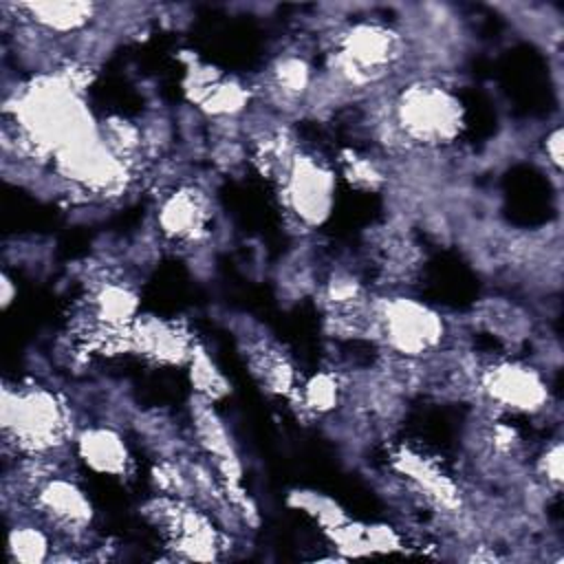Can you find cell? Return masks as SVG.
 <instances>
[{
	"mask_svg": "<svg viewBox=\"0 0 564 564\" xmlns=\"http://www.w3.org/2000/svg\"><path fill=\"white\" fill-rule=\"evenodd\" d=\"M546 154H549L551 163L560 170V165H562V130L560 128H555L546 137Z\"/></svg>",
	"mask_w": 564,
	"mask_h": 564,
	"instance_id": "cell-16",
	"label": "cell"
},
{
	"mask_svg": "<svg viewBox=\"0 0 564 564\" xmlns=\"http://www.w3.org/2000/svg\"><path fill=\"white\" fill-rule=\"evenodd\" d=\"M209 220V200L196 187H178L167 194L159 207V229L176 242H194L205 234Z\"/></svg>",
	"mask_w": 564,
	"mask_h": 564,
	"instance_id": "cell-7",
	"label": "cell"
},
{
	"mask_svg": "<svg viewBox=\"0 0 564 564\" xmlns=\"http://www.w3.org/2000/svg\"><path fill=\"white\" fill-rule=\"evenodd\" d=\"M278 181L284 209L300 227H319L330 216L335 205V172L324 161L295 150Z\"/></svg>",
	"mask_w": 564,
	"mask_h": 564,
	"instance_id": "cell-4",
	"label": "cell"
},
{
	"mask_svg": "<svg viewBox=\"0 0 564 564\" xmlns=\"http://www.w3.org/2000/svg\"><path fill=\"white\" fill-rule=\"evenodd\" d=\"M388 121L401 141L441 148L460 134L465 108L452 88L436 82H412L392 101Z\"/></svg>",
	"mask_w": 564,
	"mask_h": 564,
	"instance_id": "cell-2",
	"label": "cell"
},
{
	"mask_svg": "<svg viewBox=\"0 0 564 564\" xmlns=\"http://www.w3.org/2000/svg\"><path fill=\"white\" fill-rule=\"evenodd\" d=\"M249 359V368L253 372V377L258 379V383L278 397H293L300 381H297V372L291 364V359L273 344L267 341H256L249 346L247 352Z\"/></svg>",
	"mask_w": 564,
	"mask_h": 564,
	"instance_id": "cell-10",
	"label": "cell"
},
{
	"mask_svg": "<svg viewBox=\"0 0 564 564\" xmlns=\"http://www.w3.org/2000/svg\"><path fill=\"white\" fill-rule=\"evenodd\" d=\"M476 388L500 410L535 414L549 403V388L540 370L520 361H494L476 372Z\"/></svg>",
	"mask_w": 564,
	"mask_h": 564,
	"instance_id": "cell-5",
	"label": "cell"
},
{
	"mask_svg": "<svg viewBox=\"0 0 564 564\" xmlns=\"http://www.w3.org/2000/svg\"><path fill=\"white\" fill-rule=\"evenodd\" d=\"M187 368H189V381L194 388V394L216 403L220 399H225L229 394V381L227 377L218 370V366L214 364V359L207 355V350L198 344H194V350L187 359Z\"/></svg>",
	"mask_w": 564,
	"mask_h": 564,
	"instance_id": "cell-11",
	"label": "cell"
},
{
	"mask_svg": "<svg viewBox=\"0 0 564 564\" xmlns=\"http://www.w3.org/2000/svg\"><path fill=\"white\" fill-rule=\"evenodd\" d=\"M344 174L346 178L357 187V189H366V192H375L386 183V174L381 172V167L368 159V156H359L350 150L344 152Z\"/></svg>",
	"mask_w": 564,
	"mask_h": 564,
	"instance_id": "cell-14",
	"label": "cell"
},
{
	"mask_svg": "<svg viewBox=\"0 0 564 564\" xmlns=\"http://www.w3.org/2000/svg\"><path fill=\"white\" fill-rule=\"evenodd\" d=\"M13 295H15V289H13L11 278H9V273H2V278H0V300H2V308H7V306L13 302Z\"/></svg>",
	"mask_w": 564,
	"mask_h": 564,
	"instance_id": "cell-17",
	"label": "cell"
},
{
	"mask_svg": "<svg viewBox=\"0 0 564 564\" xmlns=\"http://www.w3.org/2000/svg\"><path fill=\"white\" fill-rule=\"evenodd\" d=\"M9 555L15 562L35 564L44 562L51 551V540L46 531L31 522H20L9 531Z\"/></svg>",
	"mask_w": 564,
	"mask_h": 564,
	"instance_id": "cell-13",
	"label": "cell"
},
{
	"mask_svg": "<svg viewBox=\"0 0 564 564\" xmlns=\"http://www.w3.org/2000/svg\"><path fill=\"white\" fill-rule=\"evenodd\" d=\"M341 394V383L333 372H317L306 381H300L295 390V399L300 408L308 414H324L333 410L339 401Z\"/></svg>",
	"mask_w": 564,
	"mask_h": 564,
	"instance_id": "cell-12",
	"label": "cell"
},
{
	"mask_svg": "<svg viewBox=\"0 0 564 564\" xmlns=\"http://www.w3.org/2000/svg\"><path fill=\"white\" fill-rule=\"evenodd\" d=\"M33 507L40 518L55 531L79 538L93 524V505L84 489L68 478L48 476L33 491Z\"/></svg>",
	"mask_w": 564,
	"mask_h": 564,
	"instance_id": "cell-6",
	"label": "cell"
},
{
	"mask_svg": "<svg viewBox=\"0 0 564 564\" xmlns=\"http://www.w3.org/2000/svg\"><path fill=\"white\" fill-rule=\"evenodd\" d=\"M538 476L544 480L546 487L560 489L562 485V445L555 441L538 460Z\"/></svg>",
	"mask_w": 564,
	"mask_h": 564,
	"instance_id": "cell-15",
	"label": "cell"
},
{
	"mask_svg": "<svg viewBox=\"0 0 564 564\" xmlns=\"http://www.w3.org/2000/svg\"><path fill=\"white\" fill-rule=\"evenodd\" d=\"M77 456L82 463L99 474L110 478H123L130 469V452L123 436L110 425H90L75 436Z\"/></svg>",
	"mask_w": 564,
	"mask_h": 564,
	"instance_id": "cell-8",
	"label": "cell"
},
{
	"mask_svg": "<svg viewBox=\"0 0 564 564\" xmlns=\"http://www.w3.org/2000/svg\"><path fill=\"white\" fill-rule=\"evenodd\" d=\"M4 443L31 456L46 458L70 438V416L64 401L42 386L2 388Z\"/></svg>",
	"mask_w": 564,
	"mask_h": 564,
	"instance_id": "cell-1",
	"label": "cell"
},
{
	"mask_svg": "<svg viewBox=\"0 0 564 564\" xmlns=\"http://www.w3.org/2000/svg\"><path fill=\"white\" fill-rule=\"evenodd\" d=\"M370 311L375 337L403 359H423L441 346L447 333L441 313L414 297H379Z\"/></svg>",
	"mask_w": 564,
	"mask_h": 564,
	"instance_id": "cell-3",
	"label": "cell"
},
{
	"mask_svg": "<svg viewBox=\"0 0 564 564\" xmlns=\"http://www.w3.org/2000/svg\"><path fill=\"white\" fill-rule=\"evenodd\" d=\"M15 9L44 35H75L99 18L93 2H22Z\"/></svg>",
	"mask_w": 564,
	"mask_h": 564,
	"instance_id": "cell-9",
	"label": "cell"
}]
</instances>
